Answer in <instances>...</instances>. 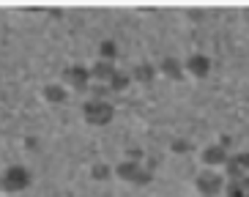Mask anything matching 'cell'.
<instances>
[{"label":"cell","mask_w":249,"mask_h":197,"mask_svg":"<svg viewBox=\"0 0 249 197\" xmlns=\"http://www.w3.org/2000/svg\"><path fill=\"white\" fill-rule=\"evenodd\" d=\"M30 186V173L22 164H8L0 173V195L3 197H14L19 192H25Z\"/></svg>","instance_id":"6da1fadb"},{"label":"cell","mask_w":249,"mask_h":197,"mask_svg":"<svg viewBox=\"0 0 249 197\" xmlns=\"http://www.w3.org/2000/svg\"><path fill=\"white\" fill-rule=\"evenodd\" d=\"M85 118L93 121V124H102V121L110 118V107L102 102H90V104H85Z\"/></svg>","instance_id":"7a4b0ae2"},{"label":"cell","mask_w":249,"mask_h":197,"mask_svg":"<svg viewBox=\"0 0 249 197\" xmlns=\"http://www.w3.org/2000/svg\"><path fill=\"white\" fill-rule=\"evenodd\" d=\"M85 77H88V74L82 72V69H69V72H66V82H69V88H77V90H80V85L85 82Z\"/></svg>","instance_id":"3957f363"},{"label":"cell","mask_w":249,"mask_h":197,"mask_svg":"<svg viewBox=\"0 0 249 197\" xmlns=\"http://www.w3.org/2000/svg\"><path fill=\"white\" fill-rule=\"evenodd\" d=\"M41 96H44V102H60V99H63V88L60 85H47Z\"/></svg>","instance_id":"277c9868"}]
</instances>
